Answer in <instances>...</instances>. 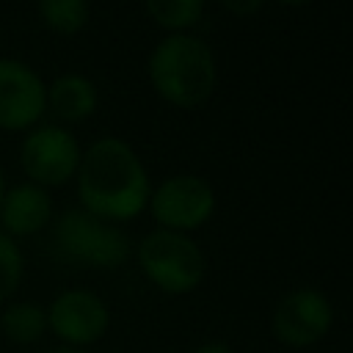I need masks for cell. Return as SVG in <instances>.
<instances>
[{"label":"cell","mask_w":353,"mask_h":353,"mask_svg":"<svg viewBox=\"0 0 353 353\" xmlns=\"http://www.w3.org/2000/svg\"><path fill=\"white\" fill-rule=\"evenodd\" d=\"M77 193L85 212L102 221H127L149 201V176L124 141L102 138L77 163Z\"/></svg>","instance_id":"obj_1"},{"label":"cell","mask_w":353,"mask_h":353,"mask_svg":"<svg viewBox=\"0 0 353 353\" xmlns=\"http://www.w3.org/2000/svg\"><path fill=\"white\" fill-rule=\"evenodd\" d=\"M149 77L157 94L171 105L196 108L212 94L215 58L201 39L174 33L154 47L149 58Z\"/></svg>","instance_id":"obj_2"},{"label":"cell","mask_w":353,"mask_h":353,"mask_svg":"<svg viewBox=\"0 0 353 353\" xmlns=\"http://www.w3.org/2000/svg\"><path fill=\"white\" fill-rule=\"evenodd\" d=\"M138 262L149 281L165 292H190L204 276V254L199 245L190 237L168 229H157L143 237Z\"/></svg>","instance_id":"obj_3"},{"label":"cell","mask_w":353,"mask_h":353,"mask_svg":"<svg viewBox=\"0 0 353 353\" xmlns=\"http://www.w3.org/2000/svg\"><path fill=\"white\" fill-rule=\"evenodd\" d=\"M55 243L66 259L91 268H116L130 254L124 232L85 210H69L61 215L55 223Z\"/></svg>","instance_id":"obj_4"},{"label":"cell","mask_w":353,"mask_h":353,"mask_svg":"<svg viewBox=\"0 0 353 353\" xmlns=\"http://www.w3.org/2000/svg\"><path fill=\"white\" fill-rule=\"evenodd\" d=\"M152 201V215L154 221L168 229V232H185V229H196L201 226L215 207V196L212 188L201 179V176H190V174H179L165 179L154 196H149Z\"/></svg>","instance_id":"obj_5"},{"label":"cell","mask_w":353,"mask_h":353,"mask_svg":"<svg viewBox=\"0 0 353 353\" xmlns=\"http://www.w3.org/2000/svg\"><path fill=\"white\" fill-rule=\"evenodd\" d=\"M80 163L77 141L61 127H39L22 143V168L30 179L41 185L66 182Z\"/></svg>","instance_id":"obj_6"},{"label":"cell","mask_w":353,"mask_h":353,"mask_svg":"<svg viewBox=\"0 0 353 353\" xmlns=\"http://www.w3.org/2000/svg\"><path fill=\"white\" fill-rule=\"evenodd\" d=\"M331 303L314 290H295L284 295L273 314V331L281 342L303 347L325 336L331 328Z\"/></svg>","instance_id":"obj_7"},{"label":"cell","mask_w":353,"mask_h":353,"mask_svg":"<svg viewBox=\"0 0 353 353\" xmlns=\"http://www.w3.org/2000/svg\"><path fill=\"white\" fill-rule=\"evenodd\" d=\"M47 102V91L39 74L22 61L0 58V127L22 130L30 127Z\"/></svg>","instance_id":"obj_8"},{"label":"cell","mask_w":353,"mask_h":353,"mask_svg":"<svg viewBox=\"0 0 353 353\" xmlns=\"http://www.w3.org/2000/svg\"><path fill=\"white\" fill-rule=\"evenodd\" d=\"M47 320L61 339H66L72 345H88L105 334L108 306L94 292L69 290L52 301Z\"/></svg>","instance_id":"obj_9"},{"label":"cell","mask_w":353,"mask_h":353,"mask_svg":"<svg viewBox=\"0 0 353 353\" xmlns=\"http://www.w3.org/2000/svg\"><path fill=\"white\" fill-rule=\"evenodd\" d=\"M50 196L39 185H17L3 196L0 215L11 234H33L50 221Z\"/></svg>","instance_id":"obj_10"},{"label":"cell","mask_w":353,"mask_h":353,"mask_svg":"<svg viewBox=\"0 0 353 353\" xmlns=\"http://www.w3.org/2000/svg\"><path fill=\"white\" fill-rule=\"evenodd\" d=\"M47 102L55 110V116H61L66 121H80V119L94 113L97 88L91 80H85L80 74H63L50 85Z\"/></svg>","instance_id":"obj_11"},{"label":"cell","mask_w":353,"mask_h":353,"mask_svg":"<svg viewBox=\"0 0 353 353\" xmlns=\"http://www.w3.org/2000/svg\"><path fill=\"white\" fill-rule=\"evenodd\" d=\"M44 312L39 303H30V301H19V303H11L6 312H3V331L8 339L14 342H36L44 331Z\"/></svg>","instance_id":"obj_12"},{"label":"cell","mask_w":353,"mask_h":353,"mask_svg":"<svg viewBox=\"0 0 353 353\" xmlns=\"http://www.w3.org/2000/svg\"><path fill=\"white\" fill-rule=\"evenodd\" d=\"M39 14L58 33H74L88 22V6L83 0H41Z\"/></svg>","instance_id":"obj_13"},{"label":"cell","mask_w":353,"mask_h":353,"mask_svg":"<svg viewBox=\"0 0 353 353\" xmlns=\"http://www.w3.org/2000/svg\"><path fill=\"white\" fill-rule=\"evenodd\" d=\"M146 11L165 28H188L201 19L204 3L201 0H149Z\"/></svg>","instance_id":"obj_14"},{"label":"cell","mask_w":353,"mask_h":353,"mask_svg":"<svg viewBox=\"0 0 353 353\" xmlns=\"http://www.w3.org/2000/svg\"><path fill=\"white\" fill-rule=\"evenodd\" d=\"M22 279V254L17 243L0 232V301H6Z\"/></svg>","instance_id":"obj_15"},{"label":"cell","mask_w":353,"mask_h":353,"mask_svg":"<svg viewBox=\"0 0 353 353\" xmlns=\"http://www.w3.org/2000/svg\"><path fill=\"white\" fill-rule=\"evenodd\" d=\"M259 6H262L259 0H251V3H232V0H229V3H226V8H229V11H237V14H248V11H256Z\"/></svg>","instance_id":"obj_16"},{"label":"cell","mask_w":353,"mask_h":353,"mask_svg":"<svg viewBox=\"0 0 353 353\" xmlns=\"http://www.w3.org/2000/svg\"><path fill=\"white\" fill-rule=\"evenodd\" d=\"M196 353H234L229 345H221V342H210V345H201Z\"/></svg>","instance_id":"obj_17"},{"label":"cell","mask_w":353,"mask_h":353,"mask_svg":"<svg viewBox=\"0 0 353 353\" xmlns=\"http://www.w3.org/2000/svg\"><path fill=\"white\" fill-rule=\"evenodd\" d=\"M3 196H6V185H3V171H0V204H3Z\"/></svg>","instance_id":"obj_18"},{"label":"cell","mask_w":353,"mask_h":353,"mask_svg":"<svg viewBox=\"0 0 353 353\" xmlns=\"http://www.w3.org/2000/svg\"><path fill=\"white\" fill-rule=\"evenodd\" d=\"M50 353H80V350H72V347H58V350H50Z\"/></svg>","instance_id":"obj_19"}]
</instances>
